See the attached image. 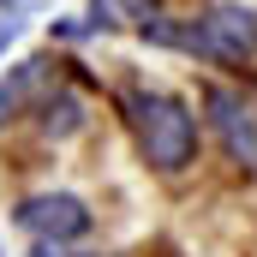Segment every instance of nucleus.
<instances>
[{
  "mask_svg": "<svg viewBox=\"0 0 257 257\" xmlns=\"http://www.w3.org/2000/svg\"><path fill=\"white\" fill-rule=\"evenodd\" d=\"M120 6H126L132 18H144V24H150V18H156V6H162V0H120Z\"/></svg>",
  "mask_w": 257,
  "mask_h": 257,
  "instance_id": "7",
  "label": "nucleus"
},
{
  "mask_svg": "<svg viewBox=\"0 0 257 257\" xmlns=\"http://www.w3.org/2000/svg\"><path fill=\"white\" fill-rule=\"evenodd\" d=\"M144 36H156V42H180V48H192V54H203V60H215V66H239L257 48V12H245V6H215V12H203L197 24H186V30L150 18Z\"/></svg>",
  "mask_w": 257,
  "mask_h": 257,
  "instance_id": "2",
  "label": "nucleus"
},
{
  "mask_svg": "<svg viewBox=\"0 0 257 257\" xmlns=\"http://www.w3.org/2000/svg\"><path fill=\"white\" fill-rule=\"evenodd\" d=\"M36 257H60V251H54V245H42V251H36Z\"/></svg>",
  "mask_w": 257,
  "mask_h": 257,
  "instance_id": "8",
  "label": "nucleus"
},
{
  "mask_svg": "<svg viewBox=\"0 0 257 257\" xmlns=\"http://www.w3.org/2000/svg\"><path fill=\"white\" fill-rule=\"evenodd\" d=\"M18 227L36 245H66V239L90 233V209H84V197H72V192H42V197L18 203Z\"/></svg>",
  "mask_w": 257,
  "mask_h": 257,
  "instance_id": "4",
  "label": "nucleus"
},
{
  "mask_svg": "<svg viewBox=\"0 0 257 257\" xmlns=\"http://www.w3.org/2000/svg\"><path fill=\"white\" fill-rule=\"evenodd\" d=\"M84 126V108H78V96H48L42 102V132L48 138H66V132Z\"/></svg>",
  "mask_w": 257,
  "mask_h": 257,
  "instance_id": "6",
  "label": "nucleus"
},
{
  "mask_svg": "<svg viewBox=\"0 0 257 257\" xmlns=\"http://www.w3.org/2000/svg\"><path fill=\"white\" fill-rule=\"evenodd\" d=\"M203 114H209L215 138H221L227 162H239V168L257 174V90H245V84H209L203 90Z\"/></svg>",
  "mask_w": 257,
  "mask_h": 257,
  "instance_id": "3",
  "label": "nucleus"
},
{
  "mask_svg": "<svg viewBox=\"0 0 257 257\" xmlns=\"http://www.w3.org/2000/svg\"><path fill=\"white\" fill-rule=\"evenodd\" d=\"M42 84H48V60H24L6 84H0V120H12V114H18V108H24Z\"/></svg>",
  "mask_w": 257,
  "mask_h": 257,
  "instance_id": "5",
  "label": "nucleus"
},
{
  "mask_svg": "<svg viewBox=\"0 0 257 257\" xmlns=\"http://www.w3.org/2000/svg\"><path fill=\"white\" fill-rule=\"evenodd\" d=\"M126 120H132V138H138V150L156 174H180V168L197 162V120L186 114L180 96L138 90V96H126Z\"/></svg>",
  "mask_w": 257,
  "mask_h": 257,
  "instance_id": "1",
  "label": "nucleus"
}]
</instances>
